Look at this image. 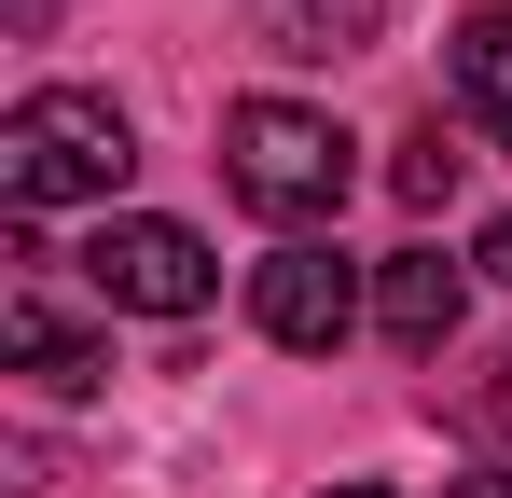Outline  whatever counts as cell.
Listing matches in <instances>:
<instances>
[{"label":"cell","mask_w":512,"mask_h":498,"mask_svg":"<svg viewBox=\"0 0 512 498\" xmlns=\"http://www.w3.org/2000/svg\"><path fill=\"white\" fill-rule=\"evenodd\" d=\"M125 111L97 97V83H42V97H14L0 111V194H14V222H42V208H111L125 194Z\"/></svg>","instance_id":"1"},{"label":"cell","mask_w":512,"mask_h":498,"mask_svg":"<svg viewBox=\"0 0 512 498\" xmlns=\"http://www.w3.org/2000/svg\"><path fill=\"white\" fill-rule=\"evenodd\" d=\"M222 180L277 236H319L346 208V180H360V139H346L333 111H305V97H236L222 111Z\"/></svg>","instance_id":"2"},{"label":"cell","mask_w":512,"mask_h":498,"mask_svg":"<svg viewBox=\"0 0 512 498\" xmlns=\"http://www.w3.org/2000/svg\"><path fill=\"white\" fill-rule=\"evenodd\" d=\"M360 305H374V291H360V263H346L333 236H277L250 263V319L277 332L291 360H333L346 332H360Z\"/></svg>","instance_id":"3"},{"label":"cell","mask_w":512,"mask_h":498,"mask_svg":"<svg viewBox=\"0 0 512 498\" xmlns=\"http://www.w3.org/2000/svg\"><path fill=\"white\" fill-rule=\"evenodd\" d=\"M208 277H222L208 236H194V222H153V208L97 222V249H84V291H97V305H139V319H194Z\"/></svg>","instance_id":"4"},{"label":"cell","mask_w":512,"mask_h":498,"mask_svg":"<svg viewBox=\"0 0 512 498\" xmlns=\"http://www.w3.org/2000/svg\"><path fill=\"white\" fill-rule=\"evenodd\" d=\"M457 319H471V277H457L443 249H388V263H374V332H388L402 360H443Z\"/></svg>","instance_id":"5"},{"label":"cell","mask_w":512,"mask_h":498,"mask_svg":"<svg viewBox=\"0 0 512 498\" xmlns=\"http://www.w3.org/2000/svg\"><path fill=\"white\" fill-rule=\"evenodd\" d=\"M374 28H388V0H250V42H263V56H291V70L360 56Z\"/></svg>","instance_id":"6"},{"label":"cell","mask_w":512,"mask_h":498,"mask_svg":"<svg viewBox=\"0 0 512 498\" xmlns=\"http://www.w3.org/2000/svg\"><path fill=\"white\" fill-rule=\"evenodd\" d=\"M0 346H14L42 388H111V346H97L84 319H56L42 291H14V305H0Z\"/></svg>","instance_id":"7"},{"label":"cell","mask_w":512,"mask_h":498,"mask_svg":"<svg viewBox=\"0 0 512 498\" xmlns=\"http://www.w3.org/2000/svg\"><path fill=\"white\" fill-rule=\"evenodd\" d=\"M443 70H457V111H471L485 139H512V0H499V14H471V28L443 42Z\"/></svg>","instance_id":"8"},{"label":"cell","mask_w":512,"mask_h":498,"mask_svg":"<svg viewBox=\"0 0 512 498\" xmlns=\"http://www.w3.org/2000/svg\"><path fill=\"white\" fill-rule=\"evenodd\" d=\"M457 139H443V125H416V139H402V153H388V194H402V208H443V194H457Z\"/></svg>","instance_id":"9"},{"label":"cell","mask_w":512,"mask_h":498,"mask_svg":"<svg viewBox=\"0 0 512 498\" xmlns=\"http://www.w3.org/2000/svg\"><path fill=\"white\" fill-rule=\"evenodd\" d=\"M471 263H485V277H499V291H512V208H499V222H485V249H471Z\"/></svg>","instance_id":"10"},{"label":"cell","mask_w":512,"mask_h":498,"mask_svg":"<svg viewBox=\"0 0 512 498\" xmlns=\"http://www.w3.org/2000/svg\"><path fill=\"white\" fill-rule=\"evenodd\" d=\"M485 429H499V443H512V360H499V388H485Z\"/></svg>","instance_id":"11"},{"label":"cell","mask_w":512,"mask_h":498,"mask_svg":"<svg viewBox=\"0 0 512 498\" xmlns=\"http://www.w3.org/2000/svg\"><path fill=\"white\" fill-rule=\"evenodd\" d=\"M457 498H512V471H471V485H457Z\"/></svg>","instance_id":"12"},{"label":"cell","mask_w":512,"mask_h":498,"mask_svg":"<svg viewBox=\"0 0 512 498\" xmlns=\"http://www.w3.org/2000/svg\"><path fill=\"white\" fill-rule=\"evenodd\" d=\"M333 498H388V485H333Z\"/></svg>","instance_id":"13"}]
</instances>
